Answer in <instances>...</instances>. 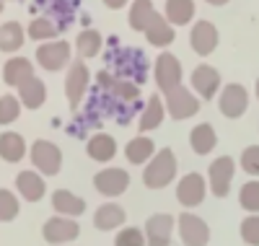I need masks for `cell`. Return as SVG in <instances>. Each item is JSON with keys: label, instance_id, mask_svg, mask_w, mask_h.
I'll use <instances>...</instances> for the list:
<instances>
[{"label": "cell", "instance_id": "ffe728a7", "mask_svg": "<svg viewBox=\"0 0 259 246\" xmlns=\"http://www.w3.org/2000/svg\"><path fill=\"white\" fill-rule=\"evenodd\" d=\"M143 34L148 36V42L153 44V47H166V44H171V42H174V36H177L174 26H171L168 21H166V16H161L158 11L150 16V21H148V26H145Z\"/></svg>", "mask_w": 259, "mask_h": 246}, {"label": "cell", "instance_id": "f546056e", "mask_svg": "<svg viewBox=\"0 0 259 246\" xmlns=\"http://www.w3.org/2000/svg\"><path fill=\"white\" fill-rule=\"evenodd\" d=\"M29 39L34 42H50L60 34V24L55 18H47V16H41V18H34L31 24H29Z\"/></svg>", "mask_w": 259, "mask_h": 246}, {"label": "cell", "instance_id": "5bb4252c", "mask_svg": "<svg viewBox=\"0 0 259 246\" xmlns=\"http://www.w3.org/2000/svg\"><path fill=\"white\" fill-rule=\"evenodd\" d=\"M218 42H221V34H218V29H215V24H210V21H197V24L192 26L189 44L200 57L212 55L215 47H218Z\"/></svg>", "mask_w": 259, "mask_h": 246}, {"label": "cell", "instance_id": "2e32d148", "mask_svg": "<svg viewBox=\"0 0 259 246\" xmlns=\"http://www.w3.org/2000/svg\"><path fill=\"white\" fill-rule=\"evenodd\" d=\"M192 88L197 91L200 99H212L221 91V73L212 68V65H197L192 73Z\"/></svg>", "mask_w": 259, "mask_h": 246}, {"label": "cell", "instance_id": "6da1fadb", "mask_svg": "<svg viewBox=\"0 0 259 246\" xmlns=\"http://www.w3.org/2000/svg\"><path fill=\"white\" fill-rule=\"evenodd\" d=\"M177 155L171 148H161L153 153V158H150L143 169V184L148 189H163L168 187L171 182L177 179Z\"/></svg>", "mask_w": 259, "mask_h": 246}, {"label": "cell", "instance_id": "277c9868", "mask_svg": "<svg viewBox=\"0 0 259 246\" xmlns=\"http://www.w3.org/2000/svg\"><path fill=\"white\" fill-rule=\"evenodd\" d=\"M233 174H236V161L231 155H221L215 158L207 169V192H212V197H228L231 184H233Z\"/></svg>", "mask_w": 259, "mask_h": 246}, {"label": "cell", "instance_id": "836d02e7", "mask_svg": "<svg viewBox=\"0 0 259 246\" xmlns=\"http://www.w3.org/2000/svg\"><path fill=\"white\" fill-rule=\"evenodd\" d=\"M18 117H21V99L18 96H11V94L0 96V125L8 127Z\"/></svg>", "mask_w": 259, "mask_h": 246}, {"label": "cell", "instance_id": "ac0fdd59", "mask_svg": "<svg viewBox=\"0 0 259 246\" xmlns=\"http://www.w3.org/2000/svg\"><path fill=\"white\" fill-rule=\"evenodd\" d=\"M163 117H166V104H163V96H161V94H153V96L148 99V104L143 106V111H140L138 130L145 135V132H150V130L161 127Z\"/></svg>", "mask_w": 259, "mask_h": 246}, {"label": "cell", "instance_id": "8d00e7d4", "mask_svg": "<svg viewBox=\"0 0 259 246\" xmlns=\"http://www.w3.org/2000/svg\"><path fill=\"white\" fill-rule=\"evenodd\" d=\"M241 238L249 246H259V213H249L241 220Z\"/></svg>", "mask_w": 259, "mask_h": 246}, {"label": "cell", "instance_id": "b9f144b4", "mask_svg": "<svg viewBox=\"0 0 259 246\" xmlns=\"http://www.w3.org/2000/svg\"><path fill=\"white\" fill-rule=\"evenodd\" d=\"M256 99H259V78H256Z\"/></svg>", "mask_w": 259, "mask_h": 246}, {"label": "cell", "instance_id": "d6a6232c", "mask_svg": "<svg viewBox=\"0 0 259 246\" xmlns=\"http://www.w3.org/2000/svg\"><path fill=\"white\" fill-rule=\"evenodd\" d=\"M109 96H114V99L122 101V104H133V101H138V96H140V86L133 83V80L117 78V80H114V88L109 91Z\"/></svg>", "mask_w": 259, "mask_h": 246}, {"label": "cell", "instance_id": "d4e9b609", "mask_svg": "<svg viewBox=\"0 0 259 246\" xmlns=\"http://www.w3.org/2000/svg\"><path fill=\"white\" fill-rule=\"evenodd\" d=\"M197 6H194V0H166V8H163V16L171 26H187Z\"/></svg>", "mask_w": 259, "mask_h": 246}, {"label": "cell", "instance_id": "603a6c76", "mask_svg": "<svg viewBox=\"0 0 259 246\" xmlns=\"http://www.w3.org/2000/svg\"><path fill=\"white\" fill-rule=\"evenodd\" d=\"M18 99H21V104H24L26 109H39L41 104H45V99H47V86L41 83L36 75H31V78H26L24 83L18 86Z\"/></svg>", "mask_w": 259, "mask_h": 246}, {"label": "cell", "instance_id": "1f68e13d", "mask_svg": "<svg viewBox=\"0 0 259 246\" xmlns=\"http://www.w3.org/2000/svg\"><path fill=\"white\" fill-rule=\"evenodd\" d=\"M156 13L153 8V0H135L133 8H130V26H133L135 31H145L150 16Z\"/></svg>", "mask_w": 259, "mask_h": 246}, {"label": "cell", "instance_id": "9c48e42d", "mask_svg": "<svg viewBox=\"0 0 259 246\" xmlns=\"http://www.w3.org/2000/svg\"><path fill=\"white\" fill-rule=\"evenodd\" d=\"M177 220L168 213H156L145 220V246H171V233H174Z\"/></svg>", "mask_w": 259, "mask_h": 246}, {"label": "cell", "instance_id": "ab89813d", "mask_svg": "<svg viewBox=\"0 0 259 246\" xmlns=\"http://www.w3.org/2000/svg\"><path fill=\"white\" fill-rule=\"evenodd\" d=\"M124 3H127V0H104V6H106V8H112V11H119Z\"/></svg>", "mask_w": 259, "mask_h": 246}, {"label": "cell", "instance_id": "44dd1931", "mask_svg": "<svg viewBox=\"0 0 259 246\" xmlns=\"http://www.w3.org/2000/svg\"><path fill=\"white\" fill-rule=\"evenodd\" d=\"M85 153L89 158L96 161V163H109L114 155H117V140L106 132H96V135L85 143Z\"/></svg>", "mask_w": 259, "mask_h": 246}, {"label": "cell", "instance_id": "cb8c5ba5", "mask_svg": "<svg viewBox=\"0 0 259 246\" xmlns=\"http://www.w3.org/2000/svg\"><path fill=\"white\" fill-rule=\"evenodd\" d=\"M153 153H156V143L145 138V135H138L127 143L124 148V155H127V161L130 163H135V166H145L150 158H153Z\"/></svg>", "mask_w": 259, "mask_h": 246}, {"label": "cell", "instance_id": "7c38bea8", "mask_svg": "<svg viewBox=\"0 0 259 246\" xmlns=\"http://www.w3.org/2000/svg\"><path fill=\"white\" fill-rule=\"evenodd\" d=\"M218 104H221L223 117L239 119V117H244V111L249 109V91H246L241 83H228L223 91H221Z\"/></svg>", "mask_w": 259, "mask_h": 246}, {"label": "cell", "instance_id": "7a4b0ae2", "mask_svg": "<svg viewBox=\"0 0 259 246\" xmlns=\"http://www.w3.org/2000/svg\"><path fill=\"white\" fill-rule=\"evenodd\" d=\"M106 65H112V70L124 78V80H133V83H143L145 80V55L140 50H133V47H119L114 52L106 55Z\"/></svg>", "mask_w": 259, "mask_h": 246}, {"label": "cell", "instance_id": "ba28073f", "mask_svg": "<svg viewBox=\"0 0 259 246\" xmlns=\"http://www.w3.org/2000/svg\"><path fill=\"white\" fill-rule=\"evenodd\" d=\"M70 44L68 42H62V39H50L47 44H39V50H36V62L41 65L45 70L50 73H57L62 70L65 65L70 62Z\"/></svg>", "mask_w": 259, "mask_h": 246}, {"label": "cell", "instance_id": "8fae6325", "mask_svg": "<svg viewBox=\"0 0 259 246\" xmlns=\"http://www.w3.org/2000/svg\"><path fill=\"white\" fill-rule=\"evenodd\" d=\"M153 78H156V86L163 94L171 91L174 86L182 83V62L171 52H161L156 57V65H153Z\"/></svg>", "mask_w": 259, "mask_h": 246}, {"label": "cell", "instance_id": "74e56055", "mask_svg": "<svg viewBox=\"0 0 259 246\" xmlns=\"http://www.w3.org/2000/svg\"><path fill=\"white\" fill-rule=\"evenodd\" d=\"M114 246H145V233L140 228H122L114 238Z\"/></svg>", "mask_w": 259, "mask_h": 246}, {"label": "cell", "instance_id": "e0dca14e", "mask_svg": "<svg viewBox=\"0 0 259 246\" xmlns=\"http://www.w3.org/2000/svg\"><path fill=\"white\" fill-rule=\"evenodd\" d=\"M16 189L26 202H39L47 192V184H45V176L39 171H21L16 176Z\"/></svg>", "mask_w": 259, "mask_h": 246}, {"label": "cell", "instance_id": "7402d4cb", "mask_svg": "<svg viewBox=\"0 0 259 246\" xmlns=\"http://www.w3.org/2000/svg\"><path fill=\"white\" fill-rule=\"evenodd\" d=\"M52 210L57 215H68V218H78L85 213V202L83 197L73 194L70 189H55L52 192Z\"/></svg>", "mask_w": 259, "mask_h": 246}, {"label": "cell", "instance_id": "9a60e30c", "mask_svg": "<svg viewBox=\"0 0 259 246\" xmlns=\"http://www.w3.org/2000/svg\"><path fill=\"white\" fill-rule=\"evenodd\" d=\"M85 91H89V68L78 60L70 65V70H68V78H65V96H68V104L75 109L80 106Z\"/></svg>", "mask_w": 259, "mask_h": 246}, {"label": "cell", "instance_id": "5b68a950", "mask_svg": "<svg viewBox=\"0 0 259 246\" xmlns=\"http://www.w3.org/2000/svg\"><path fill=\"white\" fill-rule=\"evenodd\" d=\"M41 236L52 246H68L80 236V226L68 215H55L41 226Z\"/></svg>", "mask_w": 259, "mask_h": 246}, {"label": "cell", "instance_id": "484cf974", "mask_svg": "<svg viewBox=\"0 0 259 246\" xmlns=\"http://www.w3.org/2000/svg\"><path fill=\"white\" fill-rule=\"evenodd\" d=\"M189 145H192V150L197 153V155H207L215 145H218V135H215V127L207 125V122L197 125V127L189 132Z\"/></svg>", "mask_w": 259, "mask_h": 246}, {"label": "cell", "instance_id": "d590c367", "mask_svg": "<svg viewBox=\"0 0 259 246\" xmlns=\"http://www.w3.org/2000/svg\"><path fill=\"white\" fill-rule=\"evenodd\" d=\"M239 202L246 213H259V182L256 179H251V182H246L239 192Z\"/></svg>", "mask_w": 259, "mask_h": 246}, {"label": "cell", "instance_id": "d6986e66", "mask_svg": "<svg viewBox=\"0 0 259 246\" xmlns=\"http://www.w3.org/2000/svg\"><path fill=\"white\" fill-rule=\"evenodd\" d=\"M124 220H127V213H124V208L117 205V202H104V205L94 213V226H96L99 231H106V233L122 228Z\"/></svg>", "mask_w": 259, "mask_h": 246}, {"label": "cell", "instance_id": "52a82bcc", "mask_svg": "<svg viewBox=\"0 0 259 246\" xmlns=\"http://www.w3.org/2000/svg\"><path fill=\"white\" fill-rule=\"evenodd\" d=\"M207 197V179L197 171H192L187 176L179 179V184H177V199H179V205L182 208H197L202 205V199Z\"/></svg>", "mask_w": 259, "mask_h": 246}, {"label": "cell", "instance_id": "30bf717a", "mask_svg": "<svg viewBox=\"0 0 259 246\" xmlns=\"http://www.w3.org/2000/svg\"><path fill=\"white\" fill-rule=\"evenodd\" d=\"M179 236L184 241V246H207L210 243V226L194 213H182L179 220Z\"/></svg>", "mask_w": 259, "mask_h": 246}, {"label": "cell", "instance_id": "60d3db41", "mask_svg": "<svg viewBox=\"0 0 259 246\" xmlns=\"http://www.w3.org/2000/svg\"><path fill=\"white\" fill-rule=\"evenodd\" d=\"M207 3H210V6H226L228 0H207Z\"/></svg>", "mask_w": 259, "mask_h": 246}, {"label": "cell", "instance_id": "4dcf8cb0", "mask_svg": "<svg viewBox=\"0 0 259 246\" xmlns=\"http://www.w3.org/2000/svg\"><path fill=\"white\" fill-rule=\"evenodd\" d=\"M101 44H104V39L96 29H83L75 39V47H78L80 57H96L101 52Z\"/></svg>", "mask_w": 259, "mask_h": 246}, {"label": "cell", "instance_id": "7bdbcfd3", "mask_svg": "<svg viewBox=\"0 0 259 246\" xmlns=\"http://www.w3.org/2000/svg\"><path fill=\"white\" fill-rule=\"evenodd\" d=\"M0 11H3V0H0Z\"/></svg>", "mask_w": 259, "mask_h": 246}, {"label": "cell", "instance_id": "8992f818", "mask_svg": "<svg viewBox=\"0 0 259 246\" xmlns=\"http://www.w3.org/2000/svg\"><path fill=\"white\" fill-rule=\"evenodd\" d=\"M31 163L41 176H55L62 169V153L50 140H36L31 145Z\"/></svg>", "mask_w": 259, "mask_h": 246}, {"label": "cell", "instance_id": "4fadbf2b", "mask_svg": "<svg viewBox=\"0 0 259 246\" xmlns=\"http://www.w3.org/2000/svg\"><path fill=\"white\" fill-rule=\"evenodd\" d=\"M94 187L99 194L104 197H119L127 192L130 187V174L124 169H101L96 176H94Z\"/></svg>", "mask_w": 259, "mask_h": 246}, {"label": "cell", "instance_id": "83f0119b", "mask_svg": "<svg viewBox=\"0 0 259 246\" xmlns=\"http://www.w3.org/2000/svg\"><path fill=\"white\" fill-rule=\"evenodd\" d=\"M34 75V65H31V60L29 57H11L8 62H6V68H3V78H6V83L8 86H21L26 78H31Z\"/></svg>", "mask_w": 259, "mask_h": 246}, {"label": "cell", "instance_id": "f35d334b", "mask_svg": "<svg viewBox=\"0 0 259 246\" xmlns=\"http://www.w3.org/2000/svg\"><path fill=\"white\" fill-rule=\"evenodd\" d=\"M241 169H244L249 176L259 179V145H249V148L241 153Z\"/></svg>", "mask_w": 259, "mask_h": 246}, {"label": "cell", "instance_id": "3957f363", "mask_svg": "<svg viewBox=\"0 0 259 246\" xmlns=\"http://www.w3.org/2000/svg\"><path fill=\"white\" fill-rule=\"evenodd\" d=\"M163 104H166V111L171 114V119H189L200 111V99L182 83L163 94Z\"/></svg>", "mask_w": 259, "mask_h": 246}, {"label": "cell", "instance_id": "4316f807", "mask_svg": "<svg viewBox=\"0 0 259 246\" xmlns=\"http://www.w3.org/2000/svg\"><path fill=\"white\" fill-rule=\"evenodd\" d=\"M26 155V143L18 132H3L0 135V158L6 163H18Z\"/></svg>", "mask_w": 259, "mask_h": 246}, {"label": "cell", "instance_id": "f1b7e54d", "mask_svg": "<svg viewBox=\"0 0 259 246\" xmlns=\"http://www.w3.org/2000/svg\"><path fill=\"white\" fill-rule=\"evenodd\" d=\"M24 26L18 21H8V24L0 26V52H18L24 47Z\"/></svg>", "mask_w": 259, "mask_h": 246}, {"label": "cell", "instance_id": "e575fe53", "mask_svg": "<svg viewBox=\"0 0 259 246\" xmlns=\"http://www.w3.org/2000/svg\"><path fill=\"white\" fill-rule=\"evenodd\" d=\"M21 205H18V197L11 189H0V223H11L16 220Z\"/></svg>", "mask_w": 259, "mask_h": 246}]
</instances>
